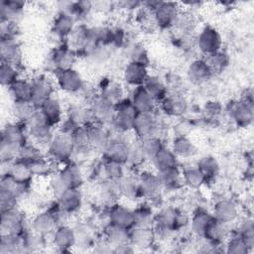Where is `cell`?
<instances>
[{"mask_svg": "<svg viewBox=\"0 0 254 254\" xmlns=\"http://www.w3.org/2000/svg\"><path fill=\"white\" fill-rule=\"evenodd\" d=\"M83 183V176L81 170L75 163H67L65 166L51 180V187L53 190L59 195L66 189H79Z\"/></svg>", "mask_w": 254, "mask_h": 254, "instance_id": "1", "label": "cell"}, {"mask_svg": "<svg viewBox=\"0 0 254 254\" xmlns=\"http://www.w3.org/2000/svg\"><path fill=\"white\" fill-rule=\"evenodd\" d=\"M227 113L232 121L238 127H248L252 124L254 118L252 93L246 92L239 100L232 101L227 107Z\"/></svg>", "mask_w": 254, "mask_h": 254, "instance_id": "2", "label": "cell"}, {"mask_svg": "<svg viewBox=\"0 0 254 254\" xmlns=\"http://www.w3.org/2000/svg\"><path fill=\"white\" fill-rule=\"evenodd\" d=\"M28 134L34 140L36 145H46L48 147L53 134V126L49 123L43 113L37 109L31 119L25 125Z\"/></svg>", "mask_w": 254, "mask_h": 254, "instance_id": "3", "label": "cell"}, {"mask_svg": "<svg viewBox=\"0 0 254 254\" xmlns=\"http://www.w3.org/2000/svg\"><path fill=\"white\" fill-rule=\"evenodd\" d=\"M74 152V145L71 136L59 131L54 134L51 142L48 145L49 157L56 162L65 163L71 159Z\"/></svg>", "mask_w": 254, "mask_h": 254, "instance_id": "4", "label": "cell"}, {"mask_svg": "<svg viewBox=\"0 0 254 254\" xmlns=\"http://www.w3.org/2000/svg\"><path fill=\"white\" fill-rule=\"evenodd\" d=\"M64 214L56 203V206L51 207L45 211L37 214L32 220L31 226L33 232L45 236L47 234H52L56 228L60 225L61 216Z\"/></svg>", "mask_w": 254, "mask_h": 254, "instance_id": "5", "label": "cell"}, {"mask_svg": "<svg viewBox=\"0 0 254 254\" xmlns=\"http://www.w3.org/2000/svg\"><path fill=\"white\" fill-rule=\"evenodd\" d=\"M137 113L138 111L131 100L123 98L114 106V115L111 123L118 131L126 132L132 130Z\"/></svg>", "mask_w": 254, "mask_h": 254, "instance_id": "6", "label": "cell"}, {"mask_svg": "<svg viewBox=\"0 0 254 254\" xmlns=\"http://www.w3.org/2000/svg\"><path fill=\"white\" fill-rule=\"evenodd\" d=\"M190 222L188 214L178 208L166 206L155 214V221L153 225L162 226L172 230H179Z\"/></svg>", "mask_w": 254, "mask_h": 254, "instance_id": "7", "label": "cell"}, {"mask_svg": "<svg viewBox=\"0 0 254 254\" xmlns=\"http://www.w3.org/2000/svg\"><path fill=\"white\" fill-rule=\"evenodd\" d=\"M153 18L155 23L163 29L175 26L180 15L179 6L175 2L159 1L156 8L153 10Z\"/></svg>", "mask_w": 254, "mask_h": 254, "instance_id": "8", "label": "cell"}, {"mask_svg": "<svg viewBox=\"0 0 254 254\" xmlns=\"http://www.w3.org/2000/svg\"><path fill=\"white\" fill-rule=\"evenodd\" d=\"M0 230H1V235L24 234L26 231H25V218L23 213L17 208L2 211Z\"/></svg>", "mask_w": 254, "mask_h": 254, "instance_id": "9", "label": "cell"}, {"mask_svg": "<svg viewBox=\"0 0 254 254\" xmlns=\"http://www.w3.org/2000/svg\"><path fill=\"white\" fill-rule=\"evenodd\" d=\"M222 44L219 32L210 26L204 27L197 37V47L199 51L205 55L210 56L220 51Z\"/></svg>", "mask_w": 254, "mask_h": 254, "instance_id": "10", "label": "cell"}, {"mask_svg": "<svg viewBox=\"0 0 254 254\" xmlns=\"http://www.w3.org/2000/svg\"><path fill=\"white\" fill-rule=\"evenodd\" d=\"M159 128H160L159 121L156 118V116L154 115V113L138 112L135 117L132 130L141 140V139L151 137V136L159 137L157 135Z\"/></svg>", "mask_w": 254, "mask_h": 254, "instance_id": "11", "label": "cell"}, {"mask_svg": "<svg viewBox=\"0 0 254 254\" xmlns=\"http://www.w3.org/2000/svg\"><path fill=\"white\" fill-rule=\"evenodd\" d=\"M32 100L31 102L39 108L48 98L53 96L54 83L47 75H38L31 79Z\"/></svg>", "mask_w": 254, "mask_h": 254, "instance_id": "12", "label": "cell"}, {"mask_svg": "<svg viewBox=\"0 0 254 254\" xmlns=\"http://www.w3.org/2000/svg\"><path fill=\"white\" fill-rule=\"evenodd\" d=\"M56 81L62 90L69 93L77 92L83 86L81 75L72 67L57 70Z\"/></svg>", "mask_w": 254, "mask_h": 254, "instance_id": "13", "label": "cell"}, {"mask_svg": "<svg viewBox=\"0 0 254 254\" xmlns=\"http://www.w3.org/2000/svg\"><path fill=\"white\" fill-rule=\"evenodd\" d=\"M130 145L121 138H110L107 146L103 151L106 160L115 161L121 164H126L129 158Z\"/></svg>", "mask_w": 254, "mask_h": 254, "instance_id": "14", "label": "cell"}, {"mask_svg": "<svg viewBox=\"0 0 254 254\" xmlns=\"http://www.w3.org/2000/svg\"><path fill=\"white\" fill-rule=\"evenodd\" d=\"M82 203V194L79 189H66L58 195L57 204L64 214H71L78 210Z\"/></svg>", "mask_w": 254, "mask_h": 254, "instance_id": "15", "label": "cell"}, {"mask_svg": "<svg viewBox=\"0 0 254 254\" xmlns=\"http://www.w3.org/2000/svg\"><path fill=\"white\" fill-rule=\"evenodd\" d=\"M77 52L66 44H62L54 49L51 61L57 70L72 67V64L76 59Z\"/></svg>", "mask_w": 254, "mask_h": 254, "instance_id": "16", "label": "cell"}, {"mask_svg": "<svg viewBox=\"0 0 254 254\" xmlns=\"http://www.w3.org/2000/svg\"><path fill=\"white\" fill-rule=\"evenodd\" d=\"M139 184L141 196L150 199L158 197L163 189L158 175L150 172L142 173V175L139 177Z\"/></svg>", "mask_w": 254, "mask_h": 254, "instance_id": "17", "label": "cell"}, {"mask_svg": "<svg viewBox=\"0 0 254 254\" xmlns=\"http://www.w3.org/2000/svg\"><path fill=\"white\" fill-rule=\"evenodd\" d=\"M107 216L108 222L127 229H131L133 227V210L123 204H111L107 212Z\"/></svg>", "mask_w": 254, "mask_h": 254, "instance_id": "18", "label": "cell"}, {"mask_svg": "<svg viewBox=\"0 0 254 254\" xmlns=\"http://www.w3.org/2000/svg\"><path fill=\"white\" fill-rule=\"evenodd\" d=\"M114 106L115 104L113 102L101 94H98L93 97L90 108L94 113L96 121L103 124L112 121L114 115Z\"/></svg>", "mask_w": 254, "mask_h": 254, "instance_id": "19", "label": "cell"}, {"mask_svg": "<svg viewBox=\"0 0 254 254\" xmlns=\"http://www.w3.org/2000/svg\"><path fill=\"white\" fill-rule=\"evenodd\" d=\"M26 126L19 122L6 123L1 131V140L22 147L27 143Z\"/></svg>", "mask_w": 254, "mask_h": 254, "instance_id": "20", "label": "cell"}, {"mask_svg": "<svg viewBox=\"0 0 254 254\" xmlns=\"http://www.w3.org/2000/svg\"><path fill=\"white\" fill-rule=\"evenodd\" d=\"M104 238L114 248L130 244V229L108 222L104 227Z\"/></svg>", "mask_w": 254, "mask_h": 254, "instance_id": "21", "label": "cell"}, {"mask_svg": "<svg viewBox=\"0 0 254 254\" xmlns=\"http://www.w3.org/2000/svg\"><path fill=\"white\" fill-rule=\"evenodd\" d=\"M213 216L215 219L229 224L235 221L239 214L237 204L231 199H220L213 208Z\"/></svg>", "mask_w": 254, "mask_h": 254, "instance_id": "22", "label": "cell"}, {"mask_svg": "<svg viewBox=\"0 0 254 254\" xmlns=\"http://www.w3.org/2000/svg\"><path fill=\"white\" fill-rule=\"evenodd\" d=\"M53 243L60 251H68L75 245V231L68 225H59L52 233Z\"/></svg>", "mask_w": 254, "mask_h": 254, "instance_id": "23", "label": "cell"}, {"mask_svg": "<svg viewBox=\"0 0 254 254\" xmlns=\"http://www.w3.org/2000/svg\"><path fill=\"white\" fill-rule=\"evenodd\" d=\"M213 74L205 60H194L188 67V77L194 84H202L209 80Z\"/></svg>", "mask_w": 254, "mask_h": 254, "instance_id": "24", "label": "cell"}, {"mask_svg": "<svg viewBox=\"0 0 254 254\" xmlns=\"http://www.w3.org/2000/svg\"><path fill=\"white\" fill-rule=\"evenodd\" d=\"M147 65L136 62H130L124 67L123 78L124 80L132 86H141L148 77Z\"/></svg>", "mask_w": 254, "mask_h": 254, "instance_id": "25", "label": "cell"}, {"mask_svg": "<svg viewBox=\"0 0 254 254\" xmlns=\"http://www.w3.org/2000/svg\"><path fill=\"white\" fill-rule=\"evenodd\" d=\"M130 100L138 112L154 113L157 101L146 91L143 85L135 87Z\"/></svg>", "mask_w": 254, "mask_h": 254, "instance_id": "26", "label": "cell"}, {"mask_svg": "<svg viewBox=\"0 0 254 254\" xmlns=\"http://www.w3.org/2000/svg\"><path fill=\"white\" fill-rule=\"evenodd\" d=\"M160 106L166 114L171 116H181L188 109L186 99L177 93L167 94V96L160 101Z\"/></svg>", "mask_w": 254, "mask_h": 254, "instance_id": "27", "label": "cell"}, {"mask_svg": "<svg viewBox=\"0 0 254 254\" xmlns=\"http://www.w3.org/2000/svg\"><path fill=\"white\" fill-rule=\"evenodd\" d=\"M0 56L1 62L18 66L21 61V49L16 39H1Z\"/></svg>", "mask_w": 254, "mask_h": 254, "instance_id": "28", "label": "cell"}, {"mask_svg": "<svg viewBox=\"0 0 254 254\" xmlns=\"http://www.w3.org/2000/svg\"><path fill=\"white\" fill-rule=\"evenodd\" d=\"M229 233L230 231L228 230V224L213 218L206 227L202 237L211 243L223 244Z\"/></svg>", "mask_w": 254, "mask_h": 254, "instance_id": "29", "label": "cell"}, {"mask_svg": "<svg viewBox=\"0 0 254 254\" xmlns=\"http://www.w3.org/2000/svg\"><path fill=\"white\" fill-rule=\"evenodd\" d=\"M38 109L43 113L53 127L63 121L62 104L60 100L54 96L48 98Z\"/></svg>", "mask_w": 254, "mask_h": 254, "instance_id": "30", "label": "cell"}, {"mask_svg": "<svg viewBox=\"0 0 254 254\" xmlns=\"http://www.w3.org/2000/svg\"><path fill=\"white\" fill-rule=\"evenodd\" d=\"M86 127H87L88 134H89L91 148L97 149V150L103 152L111 138L109 136V133L105 129L104 125L102 123L96 121Z\"/></svg>", "mask_w": 254, "mask_h": 254, "instance_id": "31", "label": "cell"}, {"mask_svg": "<svg viewBox=\"0 0 254 254\" xmlns=\"http://www.w3.org/2000/svg\"><path fill=\"white\" fill-rule=\"evenodd\" d=\"M153 227H132L130 229V244L138 248H148L155 241Z\"/></svg>", "mask_w": 254, "mask_h": 254, "instance_id": "32", "label": "cell"}, {"mask_svg": "<svg viewBox=\"0 0 254 254\" xmlns=\"http://www.w3.org/2000/svg\"><path fill=\"white\" fill-rule=\"evenodd\" d=\"M74 22L75 19L71 15L64 12H60L54 19L52 32L61 39L68 38L75 27Z\"/></svg>", "mask_w": 254, "mask_h": 254, "instance_id": "33", "label": "cell"}, {"mask_svg": "<svg viewBox=\"0 0 254 254\" xmlns=\"http://www.w3.org/2000/svg\"><path fill=\"white\" fill-rule=\"evenodd\" d=\"M25 234H8L1 235L0 240V253L13 254L26 251Z\"/></svg>", "mask_w": 254, "mask_h": 254, "instance_id": "34", "label": "cell"}, {"mask_svg": "<svg viewBox=\"0 0 254 254\" xmlns=\"http://www.w3.org/2000/svg\"><path fill=\"white\" fill-rule=\"evenodd\" d=\"M5 174H9L14 180L20 183L30 184L33 178V172L29 164L17 159L8 165V170Z\"/></svg>", "mask_w": 254, "mask_h": 254, "instance_id": "35", "label": "cell"}, {"mask_svg": "<svg viewBox=\"0 0 254 254\" xmlns=\"http://www.w3.org/2000/svg\"><path fill=\"white\" fill-rule=\"evenodd\" d=\"M151 161L153 162L157 172L178 167V157L171 149L166 148L165 146L161 148V150L154 156Z\"/></svg>", "mask_w": 254, "mask_h": 254, "instance_id": "36", "label": "cell"}, {"mask_svg": "<svg viewBox=\"0 0 254 254\" xmlns=\"http://www.w3.org/2000/svg\"><path fill=\"white\" fill-rule=\"evenodd\" d=\"M214 218L213 214L208 212L207 210L203 209V208H197L190 221V228L191 231L197 235V236H201L203 235L206 227L208 226V224L211 222V220Z\"/></svg>", "mask_w": 254, "mask_h": 254, "instance_id": "37", "label": "cell"}, {"mask_svg": "<svg viewBox=\"0 0 254 254\" xmlns=\"http://www.w3.org/2000/svg\"><path fill=\"white\" fill-rule=\"evenodd\" d=\"M143 87L156 101L159 102L168 94L167 84L157 75L149 74L143 83Z\"/></svg>", "mask_w": 254, "mask_h": 254, "instance_id": "38", "label": "cell"}, {"mask_svg": "<svg viewBox=\"0 0 254 254\" xmlns=\"http://www.w3.org/2000/svg\"><path fill=\"white\" fill-rule=\"evenodd\" d=\"M8 88H9L10 94L13 97L14 101L31 102V100H32L31 80L19 78Z\"/></svg>", "mask_w": 254, "mask_h": 254, "instance_id": "39", "label": "cell"}, {"mask_svg": "<svg viewBox=\"0 0 254 254\" xmlns=\"http://www.w3.org/2000/svg\"><path fill=\"white\" fill-rule=\"evenodd\" d=\"M24 3L15 0H3L0 2L1 22H15V19L22 13Z\"/></svg>", "mask_w": 254, "mask_h": 254, "instance_id": "40", "label": "cell"}, {"mask_svg": "<svg viewBox=\"0 0 254 254\" xmlns=\"http://www.w3.org/2000/svg\"><path fill=\"white\" fill-rule=\"evenodd\" d=\"M120 194L129 199H135L141 196L139 177L124 176L119 180Z\"/></svg>", "mask_w": 254, "mask_h": 254, "instance_id": "41", "label": "cell"}, {"mask_svg": "<svg viewBox=\"0 0 254 254\" xmlns=\"http://www.w3.org/2000/svg\"><path fill=\"white\" fill-rule=\"evenodd\" d=\"M155 214L148 205H140L133 210V227H153Z\"/></svg>", "mask_w": 254, "mask_h": 254, "instance_id": "42", "label": "cell"}, {"mask_svg": "<svg viewBox=\"0 0 254 254\" xmlns=\"http://www.w3.org/2000/svg\"><path fill=\"white\" fill-rule=\"evenodd\" d=\"M183 183L190 189H198L204 183H206L205 178L196 166H189L182 171Z\"/></svg>", "mask_w": 254, "mask_h": 254, "instance_id": "43", "label": "cell"}, {"mask_svg": "<svg viewBox=\"0 0 254 254\" xmlns=\"http://www.w3.org/2000/svg\"><path fill=\"white\" fill-rule=\"evenodd\" d=\"M38 108L32 102L14 101L12 106V113L17 122L26 125Z\"/></svg>", "mask_w": 254, "mask_h": 254, "instance_id": "44", "label": "cell"}, {"mask_svg": "<svg viewBox=\"0 0 254 254\" xmlns=\"http://www.w3.org/2000/svg\"><path fill=\"white\" fill-rule=\"evenodd\" d=\"M171 150L177 157L181 158H190L196 152L192 142L186 136H179L175 138L172 143Z\"/></svg>", "mask_w": 254, "mask_h": 254, "instance_id": "45", "label": "cell"}, {"mask_svg": "<svg viewBox=\"0 0 254 254\" xmlns=\"http://www.w3.org/2000/svg\"><path fill=\"white\" fill-rule=\"evenodd\" d=\"M163 188L167 189H176L181 186L183 183L182 172L178 167L167 169L157 173Z\"/></svg>", "mask_w": 254, "mask_h": 254, "instance_id": "46", "label": "cell"}, {"mask_svg": "<svg viewBox=\"0 0 254 254\" xmlns=\"http://www.w3.org/2000/svg\"><path fill=\"white\" fill-rule=\"evenodd\" d=\"M196 167L202 173L206 182L216 178L217 175L219 174V171H220V167H219V164H218L217 160L214 157H211V156L202 157L197 162Z\"/></svg>", "mask_w": 254, "mask_h": 254, "instance_id": "47", "label": "cell"}, {"mask_svg": "<svg viewBox=\"0 0 254 254\" xmlns=\"http://www.w3.org/2000/svg\"><path fill=\"white\" fill-rule=\"evenodd\" d=\"M225 250L224 252L229 254H246L250 252L251 250L247 247L241 236L238 234V232L229 233L227 239L225 240Z\"/></svg>", "mask_w": 254, "mask_h": 254, "instance_id": "48", "label": "cell"}, {"mask_svg": "<svg viewBox=\"0 0 254 254\" xmlns=\"http://www.w3.org/2000/svg\"><path fill=\"white\" fill-rule=\"evenodd\" d=\"M70 136L74 145V151L84 152L91 148L89 134L86 126H78Z\"/></svg>", "mask_w": 254, "mask_h": 254, "instance_id": "49", "label": "cell"}, {"mask_svg": "<svg viewBox=\"0 0 254 254\" xmlns=\"http://www.w3.org/2000/svg\"><path fill=\"white\" fill-rule=\"evenodd\" d=\"M102 96L116 104L120 100L123 99V89L120 86V84L107 80L103 83V85L100 87V93Z\"/></svg>", "mask_w": 254, "mask_h": 254, "instance_id": "50", "label": "cell"}, {"mask_svg": "<svg viewBox=\"0 0 254 254\" xmlns=\"http://www.w3.org/2000/svg\"><path fill=\"white\" fill-rule=\"evenodd\" d=\"M44 158L43 153L40 149V147L36 144H29L28 142L21 147L18 159L27 163L31 164L33 162H36L40 159Z\"/></svg>", "mask_w": 254, "mask_h": 254, "instance_id": "51", "label": "cell"}, {"mask_svg": "<svg viewBox=\"0 0 254 254\" xmlns=\"http://www.w3.org/2000/svg\"><path fill=\"white\" fill-rule=\"evenodd\" d=\"M17 79H19V72L16 65L1 62L0 65V82L2 86H11Z\"/></svg>", "mask_w": 254, "mask_h": 254, "instance_id": "52", "label": "cell"}, {"mask_svg": "<svg viewBox=\"0 0 254 254\" xmlns=\"http://www.w3.org/2000/svg\"><path fill=\"white\" fill-rule=\"evenodd\" d=\"M140 145L143 150V153L146 157V159L152 160L154 156L161 150V148L164 146L161 139L156 136L147 137L140 140Z\"/></svg>", "mask_w": 254, "mask_h": 254, "instance_id": "53", "label": "cell"}, {"mask_svg": "<svg viewBox=\"0 0 254 254\" xmlns=\"http://www.w3.org/2000/svg\"><path fill=\"white\" fill-rule=\"evenodd\" d=\"M238 234L241 236L247 247L252 250L254 246V224L252 219H244L237 230Z\"/></svg>", "mask_w": 254, "mask_h": 254, "instance_id": "54", "label": "cell"}, {"mask_svg": "<svg viewBox=\"0 0 254 254\" xmlns=\"http://www.w3.org/2000/svg\"><path fill=\"white\" fill-rule=\"evenodd\" d=\"M103 173L108 180L118 181L124 177L123 164L105 159L103 163Z\"/></svg>", "mask_w": 254, "mask_h": 254, "instance_id": "55", "label": "cell"}, {"mask_svg": "<svg viewBox=\"0 0 254 254\" xmlns=\"http://www.w3.org/2000/svg\"><path fill=\"white\" fill-rule=\"evenodd\" d=\"M207 62V64H209L210 68L212 69L213 73L216 70H221L223 69L229 63V59L227 57L226 54L222 53L221 51L208 56V59L205 60Z\"/></svg>", "mask_w": 254, "mask_h": 254, "instance_id": "56", "label": "cell"}, {"mask_svg": "<svg viewBox=\"0 0 254 254\" xmlns=\"http://www.w3.org/2000/svg\"><path fill=\"white\" fill-rule=\"evenodd\" d=\"M18 197L11 191L0 189V208L1 212L16 208Z\"/></svg>", "mask_w": 254, "mask_h": 254, "instance_id": "57", "label": "cell"}, {"mask_svg": "<svg viewBox=\"0 0 254 254\" xmlns=\"http://www.w3.org/2000/svg\"><path fill=\"white\" fill-rule=\"evenodd\" d=\"M144 160H146V157L143 153V150L141 148L140 142L138 144H134V145H130V151H129V158H128V162L129 164L133 165V166H137L139 164H141Z\"/></svg>", "mask_w": 254, "mask_h": 254, "instance_id": "58", "label": "cell"}, {"mask_svg": "<svg viewBox=\"0 0 254 254\" xmlns=\"http://www.w3.org/2000/svg\"><path fill=\"white\" fill-rule=\"evenodd\" d=\"M29 166L34 176H46L50 173V169H51L49 162L45 158H42L36 162L31 163L29 164Z\"/></svg>", "mask_w": 254, "mask_h": 254, "instance_id": "59", "label": "cell"}, {"mask_svg": "<svg viewBox=\"0 0 254 254\" xmlns=\"http://www.w3.org/2000/svg\"><path fill=\"white\" fill-rule=\"evenodd\" d=\"M131 62H136V63H140L142 64L147 65L148 55L143 46H140V45L134 46V48L131 51Z\"/></svg>", "mask_w": 254, "mask_h": 254, "instance_id": "60", "label": "cell"}, {"mask_svg": "<svg viewBox=\"0 0 254 254\" xmlns=\"http://www.w3.org/2000/svg\"><path fill=\"white\" fill-rule=\"evenodd\" d=\"M221 110H222L221 105L219 104V102H216V101H209L203 107V113L205 117L209 119L218 117L219 114L221 113Z\"/></svg>", "mask_w": 254, "mask_h": 254, "instance_id": "61", "label": "cell"}]
</instances>
